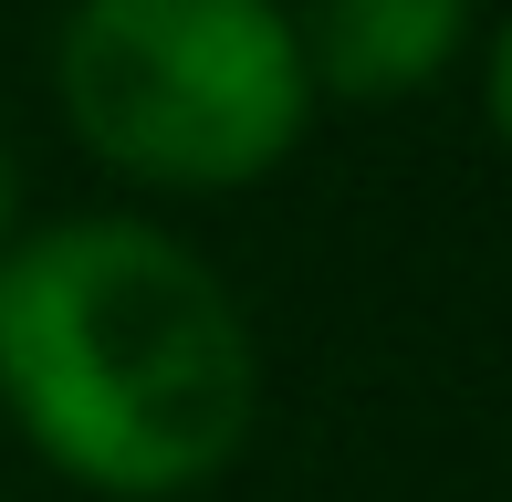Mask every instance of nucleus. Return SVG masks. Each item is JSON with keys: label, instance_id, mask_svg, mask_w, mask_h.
<instances>
[{"label": "nucleus", "instance_id": "f257e3e1", "mask_svg": "<svg viewBox=\"0 0 512 502\" xmlns=\"http://www.w3.org/2000/svg\"><path fill=\"white\" fill-rule=\"evenodd\" d=\"M0 408L105 502H178L262 429V346L157 220H53L0 251Z\"/></svg>", "mask_w": 512, "mask_h": 502}, {"label": "nucleus", "instance_id": "f03ea898", "mask_svg": "<svg viewBox=\"0 0 512 502\" xmlns=\"http://www.w3.org/2000/svg\"><path fill=\"white\" fill-rule=\"evenodd\" d=\"M53 84L74 136L136 189H251L314 126L283 0H74Z\"/></svg>", "mask_w": 512, "mask_h": 502}, {"label": "nucleus", "instance_id": "7ed1b4c3", "mask_svg": "<svg viewBox=\"0 0 512 502\" xmlns=\"http://www.w3.org/2000/svg\"><path fill=\"white\" fill-rule=\"evenodd\" d=\"M471 21H481V0H304L293 11V53H304L314 95L398 105V95H429L460 63Z\"/></svg>", "mask_w": 512, "mask_h": 502}, {"label": "nucleus", "instance_id": "20e7f679", "mask_svg": "<svg viewBox=\"0 0 512 502\" xmlns=\"http://www.w3.org/2000/svg\"><path fill=\"white\" fill-rule=\"evenodd\" d=\"M11 210H21V178H11V147H0V251H11Z\"/></svg>", "mask_w": 512, "mask_h": 502}]
</instances>
